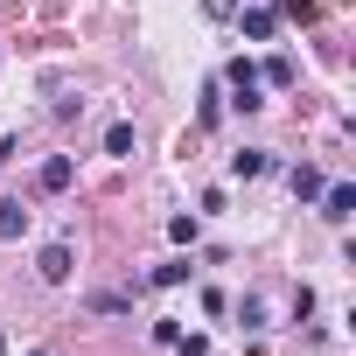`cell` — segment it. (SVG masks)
Segmentation results:
<instances>
[{
    "mask_svg": "<svg viewBox=\"0 0 356 356\" xmlns=\"http://www.w3.org/2000/svg\"><path fill=\"white\" fill-rule=\"evenodd\" d=\"M147 280H154V286H182V280H189V259H168V266H154Z\"/></svg>",
    "mask_w": 356,
    "mask_h": 356,
    "instance_id": "13",
    "label": "cell"
},
{
    "mask_svg": "<svg viewBox=\"0 0 356 356\" xmlns=\"http://www.w3.org/2000/svg\"><path fill=\"white\" fill-rule=\"evenodd\" d=\"M259 84H273V91H286V84H293V56H273V63L259 70Z\"/></svg>",
    "mask_w": 356,
    "mask_h": 356,
    "instance_id": "11",
    "label": "cell"
},
{
    "mask_svg": "<svg viewBox=\"0 0 356 356\" xmlns=\"http://www.w3.org/2000/svg\"><path fill=\"white\" fill-rule=\"evenodd\" d=\"M273 15H286V22H314L321 8H314V0H273Z\"/></svg>",
    "mask_w": 356,
    "mask_h": 356,
    "instance_id": "14",
    "label": "cell"
},
{
    "mask_svg": "<svg viewBox=\"0 0 356 356\" xmlns=\"http://www.w3.org/2000/svg\"><path fill=\"white\" fill-rule=\"evenodd\" d=\"M196 119H203V126H224V84H210V91H203V105H196Z\"/></svg>",
    "mask_w": 356,
    "mask_h": 356,
    "instance_id": "12",
    "label": "cell"
},
{
    "mask_svg": "<svg viewBox=\"0 0 356 356\" xmlns=\"http://www.w3.org/2000/svg\"><path fill=\"white\" fill-rule=\"evenodd\" d=\"M133 147H140V140H133V126H126V119H112V126H105V154H119V161H126Z\"/></svg>",
    "mask_w": 356,
    "mask_h": 356,
    "instance_id": "10",
    "label": "cell"
},
{
    "mask_svg": "<svg viewBox=\"0 0 356 356\" xmlns=\"http://www.w3.org/2000/svg\"><path fill=\"white\" fill-rule=\"evenodd\" d=\"M273 161H266V147H245V154H231V175L238 182H252V175H266Z\"/></svg>",
    "mask_w": 356,
    "mask_h": 356,
    "instance_id": "7",
    "label": "cell"
},
{
    "mask_svg": "<svg viewBox=\"0 0 356 356\" xmlns=\"http://www.w3.org/2000/svg\"><path fill=\"white\" fill-rule=\"evenodd\" d=\"M203 15H210V22H231V15H238V0H203Z\"/></svg>",
    "mask_w": 356,
    "mask_h": 356,
    "instance_id": "16",
    "label": "cell"
},
{
    "mask_svg": "<svg viewBox=\"0 0 356 356\" xmlns=\"http://www.w3.org/2000/svg\"><path fill=\"white\" fill-rule=\"evenodd\" d=\"M70 182H77V161H70V154H49L42 175H35V189H42V196H63Z\"/></svg>",
    "mask_w": 356,
    "mask_h": 356,
    "instance_id": "4",
    "label": "cell"
},
{
    "mask_svg": "<svg viewBox=\"0 0 356 356\" xmlns=\"http://www.w3.org/2000/svg\"><path fill=\"white\" fill-rule=\"evenodd\" d=\"M286 182H293V196H300V203H314V196H321V168H307V161H300Z\"/></svg>",
    "mask_w": 356,
    "mask_h": 356,
    "instance_id": "9",
    "label": "cell"
},
{
    "mask_svg": "<svg viewBox=\"0 0 356 356\" xmlns=\"http://www.w3.org/2000/svg\"><path fill=\"white\" fill-rule=\"evenodd\" d=\"M314 203H321V217H328V224H349V217H356V189H349V182H321V196H314Z\"/></svg>",
    "mask_w": 356,
    "mask_h": 356,
    "instance_id": "2",
    "label": "cell"
},
{
    "mask_svg": "<svg viewBox=\"0 0 356 356\" xmlns=\"http://www.w3.org/2000/svg\"><path fill=\"white\" fill-rule=\"evenodd\" d=\"M8 154H15V140H0V168H8Z\"/></svg>",
    "mask_w": 356,
    "mask_h": 356,
    "instance_id": "17",
    "label": "cell"
},
{
    "mask_svg": "<svg viewBox=\"0 0 356 356\" xmlns=\"http://www.w3.org/2000/svg\"><path fill=\"white\" fill-rule=\"evenodd\" d=\"M0 356H8V335H0Z\"/></svg>",
    "mask_w": 356,
    "mask_h": 356,
    "instance_id": "18",
    "label": "cell"
},
{
    "mask_svg": "<svg viewBox=\"0 0 356 356\" xmlns=\"http://www.w3.org/2000/svg\"><path fill=\"white\" fill-rule=\"evenodd\" d=\"M22 231H29V203L22 196H0V245H15Z\"/></svg>",
    "mask_w": 356,
    "mask_h": 356,
    "instance_id": "5",
    "label": "cell"
},
{
    "mask_svg": "<svg viewBox=\"0 0 356 356\" xmlns=\"http://www.w3.org/2000/svg\"><path fill=\"white\" fill-rule=\"evenodd\" d=\"M217 84L231 91V105H238V112H259V105H266V98H259V91H266V84H259V63H245V56H238Z\"/></svg>",
    "mask_w": 356,
    "mask_h": 356,
    "instance_id": "1",
    "label": "cell"
},
{
    "mask_svg": "<svg viewBox=\"0 0 356 356\" xmlns=\"http://www.w3.org/2000/svg\"><path fill=\"white\" fill-rule=\"evenodd\" d=\"M238 328H245V335H266V328H273V321H266V293H245V300H238Z\"/></svg>",
    "mask_w": 356,
    "mask_h": 356,
    "instance_id": "6",
    "label": "cell"
},
{
    "mask_svg": "<svg viewBox=\"0 0 356 356\" xmlns=\"http://www.w3.org/2000/svg\"><path fill=\"white\" fill-rule=\"evenodd\" d=\"M70 266H77V252H70V245H63V238H56V245H42V252H35V273H42V280H49V286H63V280H70Z\"/></svg>",
    "mask_w": 356,
    "mask_h": 356,
    "instance_id": "3",
    "label": "cell"
},
{
    "mask_svg": "<svg viewBox=\"0 0 356 356\" xmlns=\"http://www.w3.org/2000/svg\"><path fill=\"white\" fill-rule=\"evenodd\" d=\"M175 356H210V342L203 335H175Z\"/></svg>",
    "mask_w": 356,
    "mask_h": 356,
    "instance_id": "15",
    "label": "cell"
},
{
    "mask_svg": "<svg viewBox=\"0 0 356 356\" xmlns=\"http://www.w3.org/2000/svg\"><path fill=\"white\" fill-rule=\"evenodd\" d=\"M29 356H49V349H29Z\"/></svg>",
    "mask_w": 356,
    "mask_h": 356,
    "instance_id": "19",
    "label": "cell"
},
{
    "mask_svg": "<svg viewBox=\"0 0 356 356\" xmlns=\"http://www.w3.org/2000/svg\"><path fill=\"white\" fill-rule=\"evenodd\" d=\"M238 22H245V35H252V42H273V29H280V15H273V8H252V15H238Z\"/></svg>",
    "mask_w": 356,
    "mask_h": 356,
    "instance_id": "8",
    "label": "cell"
}]
</instances>
